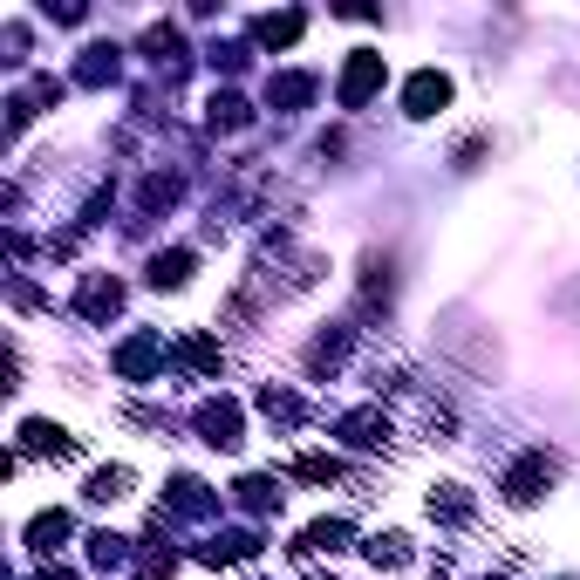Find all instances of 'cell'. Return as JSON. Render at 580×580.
<instances>
[{"label":"cell","instance_id":"obj_4","mask_svg":"<svg viewBox=\"0 0 580 580\" xmlns=\"http://www.w3.org/2000/svg\"><path fill=\"white\" fill-rule=\"evenodd\" d=\"M21 451H35V458H76V437L55 424H28L21 430Z\"/></svg>","mask_w":580,"mask_h":580},{"label":"cell","instance_id":"obj_8","mask_svg":"<svg viewBox=\"0 0 580 580\" xmlns=\"http://www.w3.org/2000/svg\"><path fill=\"white\" fill-rule=\"evenodd\" d=\"M185 273H192V253H157L151 260V287H185Z\"/></svg>","mask_w":580,"mask_h":580},{"label":"cell","instance_id":"obj_1","mask_svg":"<svg viewBox=\"0 0 580 580\" xmlns=\"http://www.w3.org/2000/svg\"><path fill=\"white\" fill-rule=\"evenodd\" d=\"M546 485H553V458H546V451H526V458L505 471V499L512 505H540Z\"/></svg>","mask_w":580,"mask_h":580},{"label":"cell","instance_id":"obj_11","mask_svg":"<svg viewBox=\"0 0 580 580\" xmlns=\"http://www.w3.org/2000/svg\"><path fill=\"white\" fill-rule=\"evenodd\" d=\"M82 314H116V280H89L82 287Z\"/></svg>","mask_w":580,"mask_h":580},{"label":"cell","instance_id":"obj_13","mask_svg":"<svg viewBox=\"0 0 580 580\" xmlns=\"http://www.w3.org/2000/svg\"><path fill=\"white\" fill-rule=\"evenodd\" d=\"M294 35H301V14H280V21L267 14V21H260V41H273V48H287Z\"/></svg>","mask_w":580,"mask_h":580},{"label":"cell","instance_id":"obj_12","mask_svg":"<svg viewBox=\"0 0 580 580\" xmlns=\"http://www.w3.org/2000/svg\"><path fill=\"white\" fill-rule=\"evenodd\" d=\"M123 485H130V471H96V478H89V499L110 505V499H123Z\"/></svg>","mask_w":580,"mask_h":580},{"label":"cell","instance_id":"obj_14","mask_svg":"<svg viewBox=\"0 0 580 580\" xmlns=\"http://www.w3.org/2000/svg\"><path fill=\"white\" fill-rule=\"evenodd\" d=\"M62 533H69V519H62V512H41L35 526H28V540H35L41 553H48V540H62Z\"/></svg>","mask_w":580,"mask_h":580},{"label":"cell","instance_id":"obj_10","mask_svg":"<svg viewBox=\"0 0 580 580\" xmlns=\"http://www.w3.org/2000/svg\"><path fill=\"white\" fill-rule=\"evenodd\" d=\"M151 362H157V342H130L123 355H116V369H123V376H151Z\"/></svg>","mask_w":580,"mask_h":580},{"label":"cell","instance_id":"obj_6","mask_svg":"<svg viewBox=\"0 0 580 580\" xmlns=\"http://www.w3.org/2000/svg\"><path fill=\"white\" fill-rule=\"evenodd\" d=\"M342 437H348V444H383V437H389V417L355 410V417H342Z\"/></svg>","mask_w":580,"mask_h":580},{"label":"cell","instance_id":"obj_3","mask_svg":"<svg viewBox=\"0 0 580 580\" xmlns=\"http://www.w3.org/2000/svg\"><path fill=\"white\" fill-rule=\"evenodd\" d=\"M383 82V55H355L348 62V76H342V103L355 110V103H369V89Z\"/></svg>","mask_w":580,"mask_h":580},{"label":"cell","instance_id":"obj_15","mask_svg":"<svg viewBox=\"0 0 580 580\" xmlns=\"http://www.w3.org/2000/svg\"><path fill=\"white\" fill-rule=\"evenodd\" d=\"M294 471H301L308 485H335V478H342V464H335V458H301Z\"/></svg>","mask_w":580,"mask_h":580},{"label":"cell","instance_id":"obj_5","mask_svg":"<svg viewBox=\"0 0 580 580\" xmlns=\"http://www.w3.org/2000/svg\"><path fill=\"white\" fill-rule=\"evenodd\" d=\"M198 430H205V444L232 451V444H239V410H232V403H212V410L198 417Z\"/></svg>","mask_w":580,"mask_h":580},{"label":"cell","instance_id":"obj_16","mask_svg":"<svg viewBox=\"0 0 580 580\" xmlns=\"http://www.w3.org/2000/svg\"><path fill=\"white\" fill-rule=\"evenodd\" d=\"M308 96H314L308 76H280V82H273V103H308Z\"/></svg>","mask_w":580,"mask_h":580},{"label":"cell","instance_id":"obj_17","mask_svg":"<svg viewBox=\"0 0 580 580\" xmlns=\"http://www.w3.org/2000/svg\"><path fill=\"white\" fill-rule=\"evenodd\" d=\"M41 580H76V574H62V567H55V574H41Z\"/></svg>","mask_w":580,"mask_h":580},{"label":"cell","instance_id":"obj_7","mask_svg":"<svg viewBox=\"0 0 580 580\" xmlns=\"http://www.w3.org/2000/svg\"><path fill=\"white\" fill-rule=\"evenodd\" d=\"M342 540H348V526H342V519H314L308 533H301V553H335Z\"/></svg>","mask_w":580,"mask_h":580},{"label":"cell","instance_id":"obj_2","mask_svg":"<svg viewBox=\"0 0 580 580\" xmlns=\"http://www.w3.org/2000/svg\"><path fill=\"white\" fill-rule=\"evenodd\" d=\"M403 103H410V116H437L444 103H451V82L437 76V69H424V76H410V89H403Z\"/></svg>","mask_w":580,"mask_h":580},{"label":"cell","instance_id":"obj_9","mask_svg":"<svg viewBox=\"0 0 580 580\" xmlns=\"http://www.w3.org/2000/svg\"><path fill=\"white\" fill-rule=\"evenodd\" d=\"M369 560H376V567H403V560H410V540H403V533H376V540H369Z\"/></svg>","mask_w":580,"mask_h":580}]
</instances>
